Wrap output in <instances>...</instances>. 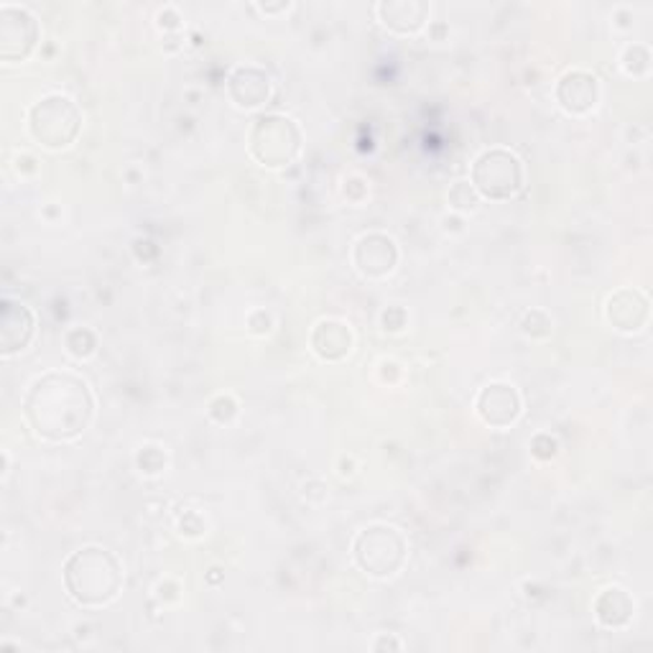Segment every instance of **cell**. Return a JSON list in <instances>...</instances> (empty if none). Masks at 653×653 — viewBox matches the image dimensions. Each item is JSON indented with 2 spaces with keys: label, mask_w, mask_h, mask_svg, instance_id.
Masks as SVG:
<instances>
[{
  "label": "cell",
  "mask_w": 653,
  "mask_h": 653,
  "mask_svg": "<svg viewBox=\"0 0 653 653\" xmlns=\"http://www.w3.org/2000/svg\"><path fill=\"white\" fill-rule=\"evenodd\" d=\"M478 411L490 427H509L521 414V398L516 388L505 386V383H490L478 398Z\"/></svg>",
  "instance_id": "8fae6325"
},
{
  "label": "cell",
  "mask_w": 653,
  "mask_h": 653,
  "mask_svg": "<svg viewBox=\"0 0 653 653\" xmlns=\"http://www.w3.org/2000/svg\"><path fill=\"white\" fill-rule=\"evenodd\" d=\"M34 314L29 307L15 304V301H3V317H0V353L3 357H11L13 353H21L34 338Z\"/></svg>",
  "instance_id": "9c48e42d"
},
{
  "label": "cell",
  "mask_w": 653,
  "mask_h": 653,
  "mask_svg": "<svg viewBox=\"0 0 653 653\" xmlns=\"http://www.w3.org/2000/svg\"><path fill=\"white\" fill-rule=\"evenodd\" d=\"M64 585L79 606H105L120 592V561L108 549L87 546V549H79L67 559Z\"/></svg>",
  "instance_id": "7a4b0ae2"
},
{
  "label": "cell",
  "mask_w": 653,
  "mask_h": 653,
  "mask_svg": "<svg viewBox=\"0 0 653 653\" xmlns=\"http://www.w3.org/2000/svg\"><path fill=\"white\" fill-rule=\"evenodd\" d=\"M608 317L618 330L635 332L649 320V301L643 299L639 291H618L615 297L608 301Z\"/></svg>",
  "instance_id": "5bb4252c"
},
{
  "label": "cell",
  "mask_w": 653,
  "mask_h": 653,
  "mask_svg": "<svg viewBox=\"0 0 653 653\" xmlns=\"http://www.w3.org/2000/svg\"><path fill=\"white\" fill-rule=\"evenodd\" d=\"M355 559L367 575L390 577L402 569L406 559V542L396 528L371 526L355 542Z\"/></svg>",
  "instance_id": "8992f818"
},
{
  "label": "cell",
  "mask_w": 653,
  "mask_h": 653,
  "mask_svg": "<svg viewBox=\"0 0 653 653\" xmlns=\"http://www.w3.org/2000/svg\"><path fill=\"white\" fill-rule=\"evenodd\" d=\"M595 612H598V620L608 628H623L631 623L633 618V600L631 595L620 587H610L595 602Z\"/></svg>",
  "instance_id": "2e32d148"
},
{
  "label": "cell",
  "mask_w": 653,
  "mask_h": 653,
  "mask_svg": "<svg viewBox=\"0 0 653 653\" xmlns=\"http://www.w3.org/2000/svg\"><path fill=\"white\" fill-rule=\"evenodd\" d=\"M378 13L388 29L398 34H414L427 23L429 6L421 0H386L378 6Z\"/></svg>",
  "instance_id": "4fadbf2b"
},
{
  "label": "cell",
  "mask_w": 653,
  "mask_h": 653,
  "mask_svg": "<svg viewBox=\"0 0 653 653\" xmlns=\"http://www.w3.org/2000/svg\"><path fill=\"white\" fill-rule=\"evenodd\" d=\"M472 186L488 200H509L524 186V163L516 153L490 149L472 167Z\"/></svg>",
  "instance_id": "277c9868"
},
{
  "label": "cell",
  "mask_w": 653,
  "mask_h": 653,
  "mask_svg": "<svg viewBox=\"0 0 653 653\" xmlns=\"http://www.w3.org/2000/svg\"><path fill=\"white\" fill-rule=\"evenodd\" d=\"M95 402L87 383L72 373H46L31 386L23 414L41 439L67 442L79 437L93 419Z\"/></svg>",
  "instance_id": "6da1fadb"
},
{
  "label": "cell",
  "mask_w": 653,
  "mask_h": 653,
  "mask_svg": "<svg viewBox=\"0 0 653 653\" xmlns=\"http://www.w3.org/2000/svg\"><path fill=\"white\" fill-rule=\"evenodd\" d=\"M449 202H452V207H457V210H475V204H478L475 186L460 182L452 192H449Z\"/></svg>",
  "instance_id": "e0dca14e"
},
{
  "label": "cell",
  "mask_w": 653,
  "mask_h": 653,
  "mask_svg": "<svg viewBox=\"0 0 653 653\" xmlns=\"http://www.w3.org/2000/svg\"><path fill=\"white\" fill-rule=\"evenodd\" d=\"M353 260L357 271L367 276V279H381V276H386L396 268V260H398L396 243L378 233L365 235V238H361L355 245Z\"/></svg>",
  "instance_id": "ba28073f"
},
{
  "label": "cell",
  "mask_w": 653,
  "mask_h": 653,
  "mask_svg": "<svg viewBox=\"0 0 653 653\" xmlns=\"http://www.w3.org/2000/svg\"><path fill=\"white\" fill-rule=\"evenodd\" d=\"M600 85L590 72H567L557 85V100L571 116H585L598 105Z\"/></svg>",
  "instance_id": "30bf717a"
},
{
  "label": "cell",
  "mask_w": 653,
  "mask_h": 653,
  "mask_svg": "<svg viewBox=\"0 0 653 653\" xmlns=\"http://www.w3.org/2000/svg\"><path fill=\"white\" fill-rule=\"evenodd\" d=\"M227 89H231V97L238 108H258L271 95V82H268L266 72L256 67H240L227 79Z\"/></svg>",
  "instance_id": "7c38bea8"
},
{
  "label": "cell",
  "mask_w": 653,
  "mask_h": 653,
  "mask_svg": "<svg viewBox=\"0 0 653 653\" xmlns=\"http://www.w3.org/2000/svg\"><path fill=\"white\" fill-rule=\"evenodd\" d=\"M82 126L77 105L64 95H49L31 108L29 130L46 149H64L75 141Z\"/></svg>",
  "instance_id": "3957f363"
},
{
  "label": "cell",
  "mask_w": 653,
  "mask_h": 653,
  "mask_svg": "<svg viewBox=\"0 0 653 653\" xmlns=\"http://www.w3.org/2000/svg\"><path fill=\"white\" fill-rule=\"evenodd\" d=\"M301 133L293 120L283 116H264L250 130V153L264 167H286L299 153Z\"/></svg>",
  "instance_id": "5b68a950"
},
{
  "label": "cell",
  "mask_w": 653,
  "mask_h": 653,
  "mask_svg": "<svg viewBox=\"0 0 653 653\" xmlns=\"http://www.w3.org/2000/svg\"><path fill=\"white\" fill-rule=\"evenodd\" d=\"M39 41V23L26 8L0 6V56L6 62L26 60Z\"/></svg>",
  "instance_id": "52a82bcc"
},
{
  "label": "cell",
  "mask_w": 653,
  "mask_h": 653,
  "mask_svg": "<svg viewBox=\"0 0 653 653\" xmlns=\"http://www.w3.org/2000/svg\"><path fill=\"white\" fill-rule=\"evenodd\" d=\"M312 345L317 350V355L324 357V361H340L350 353L353 347V334L342 322H320L312 334Z\"/></svg>",
  "instance_id": "9a60e30c"
}]
</instances>
